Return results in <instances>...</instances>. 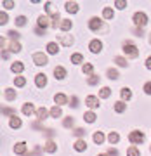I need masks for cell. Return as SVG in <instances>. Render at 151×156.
<instances>
[{
	"label": "cell",
	"mask_w": 151,
	"mask_h": 156,
	"mask_svg": "<svg viewBox=\"0 0 151 156\" xmlns=\"http://www.w3.org/2000/svg\"><path fill=\"white\" fill-rule=\"evenodd\" d=\"M35 85H37L38 89H44L45 85H47V76H45V73H37V75H35Z\"/></svg>",
	"instance_id": "cell-10"
},
{
	"label": "cell",
	"mask_w": 151,
	"mask_h": 156,
	"mask_svg": "<svg viewBox=\"0 0 151 156\" xmlns=\"http://www.w3.org/2000/svg\"><path fill=\"white\" fill-rule=\"evenodd\" d=\"M129 142H132V144H142L144 142V134L141 132V130H132L129 134Z\"/></svg>",
	"instance_id": "cell-4"
},
{
	"label": "cell",
	"mask_w": 151,
	"mask_h": 156,
	"mask_svg": "<svg viewBox=\"0 0 151 156\" xmlns=\"http://www.w3.org/2000/svg\"><path fill=\"white\" fill-rule=\"evenodd\" d=\"M92 140H94L97 146H101L102 142H104V134L101 132V130H97V132H94V135H92Z\"/></svg>",
	"instance_id": "cell-21"
},
{
	"label": "cell",
	"mask_w": 151,
	"mask_h": 156,
	"mask_svg": "<svg viewBox=\"0 0 151 156\" xmlns=\"http://www.w3.org/2000/svg\"><path fill=\"white\" fill-rule=\"evenodd\" d=\"M134 33L137 35V37H142V30H141V28H134Z\"/></svg>",
	"instance_id": "cell-54"
},
{
	"label": "cell",
	"mask_w": 151,
	"mask_h": 156,
	"mask_svg": "<svg viewBox=\"0 0 151 156\" xmlns=\"http://www.w3.org/2000/svg\"><path fill=\"white\" fill-rule=\"evenodd\" d=\"M89 49L92 54H99L101 50H102V42H101L99 38H94L89 42Z\"/></svg>",
	"instance_id": "cell-6"
},
{
	"label": "cell",
	"mask_w": 151,
	"mask_h": 156,
	"mask_svg": "<svg viewBox=\"0 0 151 156\" xmlns=\"http://www.w3.org/2000/svg\"><path fill=\"white\" fill-rule=\"evenodd\" d=\"M106 154H108V156H118V149H115V147H110Z\"/></svg>",
	"instance_id": "cell-51"
},
{
	"label": "cell",
	"mask_w": 151,
	"mask_h": 156,
	"mask_svg": "<svg viewBox=\"0 0 151 156\" xmlns=\"http://www.w3.org/2000/svg\"><path fill=\"white\" fill-rule=\"evenodd\" d=\"M35 33L38 35V37H42V35H45V30H42V28H38V26H37V28H35Z\"/></svg>",
	"instance_id": "cell-53"
},
{
	"label": "cell",
	"mask_w": 151,
	"mask_h": 156,
	"mask_svg": "<svg viewBox=\"0 0 151 156\" xmlns=\"http://www.w3.org/2000/svg\"><path fill=\"white\" fill-rule=\"evenodd\" d=\"M7 35H9V37H11L12 40H16V42L19 40V37H21V33H19V31H14V30H11V31H9Z\"/></svg>",
	"instance_id": "cell-45"
},
{
	"label": "cell",
	"mask_w": 151,
	"mask_h": 156,
	"mask_svg": "<svg viewBox=\"0 0 151 156\" xmlns=\"http://www.w3.org/2000/svg\"><path fill=\"white\" fill-rule=\"evenodd\" d=\"M73 147H75V151H78V153H82V151L87 149V142H85L84 139H78L75 144H73Z\"/></svg>",
	"instance_id": "cell-22"
},
{
	"label": "cell",
	"mask_w": 151,
	"mask_h": 156,
	"mask_svg": "<svg viewBox=\"0 0 151 156\" xmlns=\"http://www.w3.org/2000/svg\"><path fill=\"white\" fill-rule=\"evenodd\" d=\"M115 7L120 9V11H123V9L127 7V2H125V0H117V2H115Z\"/></svg>",
	"instance_id": "cell-44"
},
{
	"label": "cell",
	"mask_w": 151,
	"mask_h": 156,
	"mask_svg": "<svg viewBox=\"0 0 151 156\" xmlns=\"http://www.w3.org/2000/svg\"><path fill=\"white\" fill-rule=\"evenodd\" d=\"M2 5L5 7V9H12V7L16 5V4H14L12 0H4V2H2Z\"/></svg>",
	"instance_id": "cell-48"
},
{
	"label": "cell",
	"mask_w": 151,
	"mask_h": 156,
	"mask_svg": "<svg viewBox=\"0 0 151 156\" xmlns=\"http://www.w3.org/2000/svg\"><path fill=\"white\" fill-rule=\"evenodd\" d=\"M148 40H149V45H151V33H149V37H148Z\"/></svg>",
	"instance_id": "cell-57"
},
{
	"label": "cell",
	"mask_w": 151,
	"mask_h": 156,
	"mask_svg": "<svg viewBox=\"0 0 151 156\" xmlns=\"http://www.w3.org/2000/svg\"><path fill=\"white\" fill-rule=\"evenodd\" d=\"M73 134L77 135V137H84V135H85V130H84V128H75V130H73Z\"/></svg>",
	"instance_id": "cell-49"
},
{
	"label": "cell",
	"mask_w": 151,
	"mask_h": 156,
	"mask_svg": "<svg viewBox=\"0 0 151 156\" xmlns=\"http://www.w3.org/2000/svg\"><path fill=\"white\" fill-rule=\"evenodd\" d=\"M142 90H144L148 95H151V82H146L144 83V87H142Z\"/></svg>",
	"instance_id": "cell-50"
},
{
	"label": "cell",
	"mask_w": 151,
	"mask_h": 156,
	"mask_svg": "<svg viewBox=\"0 0 151 156\" xmlns=\"http://www.w3.org/2000/svg\"><path fill=\"white\" fill-rule=\"evenodd\" d=\"M17 97V92L14 89H11V87H9V89H5V99L7 101H14Z\"/></svg>",
	"instance_id": "cell-33"
},
{
	"label": "cell",
	"mask_w": 151,
	"mask_h": 156,
	"mask_svg": "<svg viewBox=\"0 0 151 156\" xmlns=\"http://www.w3.org/2000/svg\"><path fill=\"white\" fill-rule=\"evenodd\" d=\"M7 21H9V16H7V14H5L4 11H2V12H0V24L4 26V24H5Z\"/></svg>",
	"instance_id": "cell-46"
},
{
	"label": "cell",
	"mask_w": 151,
	"mask_h": 156,
	"mask_svg": "<svg viewBox=\"0 0 151 156\" xmlns=\"http://www.w3.org/2000/svg\"><path fill=\"white\" fill-rule=\"evenodd\" d=\"M102 28V19L101 17H90L89 21V30H92V31H97V30Z\"/></svg>",
	"instance_id": "cell-9"
},
{
	"label": "cell",
	"mask_w": 151,
	"mask_h": 156,
	"mask_svg": "<svg viewBox=\"0 0 151 156\" xmlns=\"http://www.w3.org/2000/svg\"><path fill=\"white\" fill-rule=\"evenodd\" d=\"M108 140H110V144H118V140H120V134L118 132H110V135H108Z\"/></svg>",
	"instance_id": "cell-31"
},
{
	"label": "cell",
	"mask_w": 151,
	"mask_h": 156,
	"mask_svg": "<svg viewBox=\"0 0 151 156\" xmlns=\"http://www.w3.org/2000/svg\"><path fill=\"white\" fill-rule=\"evenodd\" d=\"M45 12H50V11H52V2H45Z\"/></svg>",
	"instance_id": "cell-52"
},
{
	"label": "cell",
	"mask_w": 151,
	"mask_h": 156,
	"mask_svg": "<svg viewBox=\"0 0 151 156\" xmlns=\"http://www.w3.org/2000/svg\"><path fill=\"white\" fill-rule=\"evenodd\" d=\"M11 71H12V73H16V75H19V73L24 71V64H23L21 61L12 62V64H11Z\"/></svg>",
	"instance_id": "cell-15"
},
{
	"label": "cell",
	"mask_w": 151,
	"mask_h": 156,
	"mask_svg": "<svg viewBox=\"0 0 151 156\" xmlns=\"http://www.w3.org/2000/svg\"><path fill=\"white\" fill-rule=\"evenodd\" d=\"M110 95H111V89H110V87H102V89L99 90V95H97V97H101V99H108Z\"/></svg>",
	"instance_id": "cell-32"
},
{
	"label": "cell",
	"mask_w": 151,
	"mask_h": 156,
	"mask_svg": "<svg viewBox=\"0 0 151 156\" xmlns=\"http://www.w3.org/2000/svg\"><path fill=\"white\" fill-rule=\"evenodd\" d=\"M85 104H87V108H90V109H97V108L101 106L99 97H95V95H87V97H85Z\"/></svg>",
	"instance_id": "cell-7"
},
{
	"label": "cell",
	"mask_w": 151,
	"mask_h": 156,
	"mask_svg": "<svg viewBox=\"0 0 151 156\" xmlns=\"http://www.w3.org/2000/svg\"><path fill=\"white\" fill-rule=\"evenodd\" d=\"M50 113L47 111V109H45V108H38V109H37V118H38L40 122H44L45 118L49 116Z\"/></svg>",
	"instance_id": "cell-28"
},
{
	"label": "cell",
	"mask_w": 151,
	"mask_h": 156,
	"mask_svg": "<svg viewBox=\"0 0 151 156\" xmlns=\"http://www.w3.org/2000/svg\"><path fill=\"white\" fill-rule=\"evenodd\" d=\"M71 64H82L84 62V56L80 54V52H75V54H71Z\"/></svg>",
	"instance_id": "cell-25"
},
{
	"label": "cell",
	"mask_w": 151,
	"mask_h": 156,
	"mask_svg": "<svg viewBox=\"0 0 151 156\" xmlns=\"http://www.w3.org/2000/svg\"><path fill=\"white\" fill-rule=\"evenodd\" d=\"M54 76H56V80H64V78H66V68L56 66L54 68Z\"/></svg>",
	"instance_id": "cell-12"
},
{
	"label": "cell",
	"mask_w": 151,
	"mask_h": 156,
	"mask_svg": "<svg viewBox=\"0 0 151 156\" xmlns=\"http://www.w3.org/2000/svg\"><path fill=\"white\" fill-rule=\"evenodd\" d=\"M54 102H56V106H63V104L68 102V97L64 94H56L54 95Z\"/></svg>",
	"instance_id": "cell-20"
},
{
	"label": "cell",
	"mask_w": 151,
	"mask_h": 156,
	"mask_svg": "<svg viewBox=\"0 0 151 156\" xmlns=\"http://www.w3.org/2000/svg\"><path fill=\"white\" fill-rule=\"evenodd\" d=\"M35 113V106L31 102H24L23 104V115H26V116H31Z\"/></svg>",
	"instance_id": "cell-17"
},
{
	"label": "cell",
	"mask_w": 151,
	"mask_h": 156,
	"mask_svg": "<svg viewBox=\"0 0 151 156\" xmlns=\"http://www.w3.org/2000/svg\"><path fill=\"white\" fill-rule=\"evenodd\" d=\"M122 49H123V54L129 57V59H135V57L139 56V50H137V47L132 42H123Z\"/></svg>",
	"instance_id": "cell-1"
},
{
	"label": "cell",
	"mask_w": 151,
	"mask_h": 156,
	"mask_svg": "<svg viewBox=\"0 0 151 156\" xmlns=\"http://www.w3.org/2000/svg\"><path fill=\"white\" fill-rule=\"evenodd\" d=\"M21 49H23L21 44H19V42H16V40H12L11 44H9V50H11V52H19Z\"/></svg>",
	"instance_id": "cell-37"
},
{
	"label": "cell",
	"mask_w": 151,
	"mask_h": 156,
	"mask_svg": "<svg viewBox=\"0 0 151 156\" xmlns=\"http://www.w3.org/2000/svg\"><path fill=\"white\" fill-rule=\"evenodd\" d=\"M63 125H64L66 128H70V127H73V125H75V120H73L71 116H68V118H64V120H63Z\"/></svg>",
	"instance_id": "cell-42"
},
{
	"label": "cell",
	"mask_w": 151,
	"mask_h": 156,
	"mask_svg": "<svg viewBox=\"0 0 151 156\" xmlns=\"http://www.w3.org/2000/svg\"><path fill=\"white\" fill-rule=\"evenodd\" d=\"M71 28H73V21H70V19H63V23H61V30L63 31H70Z\"/></svg>",
	"instance_id": "cell-36"
},
{
	"label": "cell",
	"mask_w": 151,
	"mask_h": 156,
	"mask_svg": "<svg viewBox=\"0 0 151 156\" xmlns=\"http://www.w3.org/2000/svg\"><path fill=\"white\" fill-rule=\"evenodd\" d=\"M146 68H148V69H151V56L146 59Z\"/></svg>",
	"instance_id": "cell-55"
},
{
	"label": "cell",
	"mask_w": 151,
	"mask_h": 156,
	"mask_svg": "<svg viewBox=\"0 0 151 156\" xmlns=\"http://www.w3.org/2000/svg\"><path fill=\"white\" fill-rule=\"evenodd\" d=\"M44 151H47V153H56V151H57V144L54 142V140H45Z\"/></svg>",
	"instance_id": "cell-19"
},
{
	"label": "cell",
	"mask_w": 151,
	"mask_h": 156,
	"mask_svg": "<svg viewBox=\"0 0 151 156\" xmlns=\"http://www.w3.org/2000/svg\"><path fill=\"white\" fill-rule=\"evenodd\" d=\"M64 7H66V12H70V14H77L78 12V4L77 2H66Z\"/></svg>",
	"instance_id": "cell-18"
},
{
	"label": "cell",
	"mask_w": 151,
	"mask_h": 156,
	"mask_svg": "<svg viewBox=\"0 0 151 156\" xmlns=\"http://www.w3.org/2000/svg\"><path fill=\"white\" fill-rule=\"evenodd\" d=\"M97 156H108V154H97Z\"/></svg>",
	"instance_id": "cell-58"
},
{
	"label": "cell",
	"mask_w": 151,
	"mask_h": 156,
	"mask_svg": "<svg viewBox=\"0 0 151 156\" xmlns=\"http://www.w3.org/2000/svg\"><path fill=\"white\" fill-rule=\"evenodd\" d=\"M68 106L77 108V106H78V97H77V95H73L71 99H70V104H68Z\"/></svg>",
	"instance_id": "cell-47"
},
{
	"label": "cell",
	"mask_w": 151,
	"mask_h": 156,
	"mask_svg": "<svg viewBox=\"0 0 151 156\" xmlns=\"http://www.w3.org/2000/svg\"><path fill=\"white\" fill-rule=\"evenodd\" d=\"M61 23H63V19L59 16V12H52L50 14V26L52 28H61Z\"/></svg>",
	"instance_id": "cell-11"
},
{
	"label": "cell",
	"mask_w": 151,
	"mask_h": 156,
	"mask_svg": "<svg viewBox=\"0 0 151 156\" xmlns=\"http://www.w3.org/2000/svg\"><path fill=\"white\" fill-rule=\"evenodd\" d=\"M2 115H4V116H14V109H12V108H2Z\"/></svg>",
	"instance_id": "cell-43"
},
{
	"label": "cell",
	"mask_w": 151,
	"mask_h": 156,
	"mask_svg": "<svg viewBox=\"0 0 151 156\" xmlns=\"http://www.w3.org/2000/svg\"><path fill=\"white\" fill-rule=\"evenodd\" d=\"M113 16H115L113 7H104V11H102V19H113Z\"/></svg>",
	"instance_id": "cell-30"
},
{
	"label": "cell",
	"mask_w": 151,
	"mask_h": 156,
	"mask_svg": "<svg viewBox=\"0 0 151 156\" xmlns=\"http://www.w3.org/2000/svg\"><path fill=\"white\" fill-rule=\"evenodd\" d=\"M95 113L94 111H85L84 113V120H85V123H94L95 122Z\"/></svg>",
	"instance_id": "cell-27"
},
{
	"label": "cell",
	"mask_w": 151,
	"mask_h": 156,
	"mask_svg": "<svg viewBox=\"0 0 151 156\" xmlns=\"http://www.w3.org/2000/svg\"><path fill=\"white\" fill-rule=\"evenodd\" d=\"M37 26L42 30H47L50 26V17L47 16V14H42V16H38V19H37Z\"/></svg>",
	"instance_id": "cell-8"
},
{
	"label": "cell",
	"mask_w": 151,
	"mask_h": 156,
	"mask_svg": "<svg viewBox=\"0 0 151 156\" xmlns=\"http://www.w3.org/2000/svg\"><path fill=\"white\" fill-rule=\"evenodd\" d=\"M14 153L16 154H26V142H16L14 144Z\"/></svg>",
	"instance_id": "cell-16"
},
{
	"label": "cell",
	"mask_w": 151,
	"mask_h": 156,
	"mask_svg": "<svg viewBox=\"0 0 151 156\" xmlns=\"http://www.w3.org/2000/svg\"><path fill=\"white\" fill-rule=\"evenodd\" d=\"M14 85H16V87H24V85H26V80L23 76H16L14 78Z\"/></svg>",
	"instance_id": "cell-41"
},
{
	"label": "cell",
	"mask_w": 151,
	"mask_h": 156,
	"mask_svg": "<svg viewBox=\"0 0 151 156\" xmlns=\"http://www.w3.org/2000/svg\"><path fill=\"white\" fill-rule=\"evenodd\" d=\"M132 21H134L135 28L144 30V26L148 24V14L146 12H135L134 16H132Z\"/></svg>",
	"instance_id": "cell-2"
},
{
	"label": "cell",
	"mask_w": 151,
	"mask_h": 156,
	"mask_svg": "<svg viewBox=\"0 0 151 156\" xmlns=\"http://www.w3.org/2000/svg\"><path fill=\"white\" fill-rule=\"evenodd\" d=\"M50 116H52V118H61L63 116L61 106H54V108H52V109H50Z\"/></svg>",
	"instance_id": "cell-34"
},
{
	"label": "cell",
	"mask_w": 151,
	"mask_h": 156,
	"mask_svg": "<svg viewBox=\"0 0 151 156\" xmlns=\"http://www.w3.org/2000/svg\"><path fill=\"white\" fill-rule=\"evenodd\" d=\"M120 95H122L123 102H125V101H130L132 99V90H130L129 87H122V89H120Z\"/></svg>",
	"instance_id": "cell-14"
},
{
	"label": "cell",
	"mask_w": 151,
	"mask_h": 156,
	"mask_svg": "<svg viewBox=\"0 0 151 156\" xmlns=\"http://www.w3.org/2000/svg\"><path fill=\"white\" fill-rule=\"evenodd\" d=\"M99 80H101V76H97V75H92V76L87 78V85H97V83H99Z\"/></svg>",
	"instance_id": "cell-39"
},
{
	"label": "cell",
	"mask_w": 151,
	"mask_h": 156,
	"mask_svg": "<svg viewBox=\"0 0 151 156\" xmlns=\"http://www.w3.org/2000/svg\"><path fill=\"white\" fill-rule=\"evenodd\" d=\"M21 125H23V122H21V118H17V115H14V116H11L9 118V127L11 128H21Z\"/></svg>",
	"instance_id": "cell-13"
},
{
	"label": "cell",
	"mask_w": 151,
	"mask_h": 156,
	"mask_svg": "<svg viewBox=\"0 0 151 156\" xmlns=\"http://www.w3.org/2000/svg\"><path fill=\"white\" fill-rule=\"evenodd\" d=\"M113 62H115L117 66H120V68H125V66H129V61H127L125 57H122V56H115V59H113Z\"/></svg>",
	"instance_id": "cell-23"
},
{
	"label": "cell",
	"mask_w": 151,
	"mask_h": 156,
	"mask_svg": "<svg viewBox=\"0 0 151 156\" xmlns=\"http://www.w3.org/2000/svg\"><path fill=\"white\" fill-rule=\"evenodd\" d=\"M47 52H49V54H57V52H59V45H57L56 42H49V44H47Z\"/></svg>",
	"instance_id": "cell-29"
},
{
	"label": "cell",
	"mask_w": 151,
	"mask_h": 156,
	"mask_svg": "<svg viewBox=\"0 0 151 156\" xmlns=\"http://www.w3.org/2000/svg\"><path fill=\"white\" fill-rule=\"evenodd\" d=\"M113 109L117 113H125V109H127V104L123 102V101H117L115 102V106H113Z\"/></svg>",
	"instance_id": "cell-26"
},
{
	"label": "cell",
	"mask_w": 151,
	"mask_h": 156,
	"mask_svg": "<svg viewBox=\"0 0 151 156\" xmlns=\"http://www.w3.org/2000/svg\"><path fill=\"white\" fill-rule=\"evenodd\" d=\"M149 151H151V147H149Z\"/></svg>",
	"instance_id": "cell-59"
},
{
	"label": "cell",
	"mask_w": 151,
	"mask_h": 156,
	"mask_svg": "<svg viewBox=\"0 0 151 156\" xmlns=\"http://www.w3.org/2000/svg\"><path fill=\"white\" fill-rule=\"evenodd\" d=\"M26 21H28V17H26V16H17L14 23H16V26H24Z\"/></svg>",
	"instance_id": "cell-40"
},
{
	"label": "cell",
	"mask_w": 151,
	"mask_h": 156,
	"mask_svg": "<svg viewBox=\"0 0 151 156\" xmlns=\"http://www.w3.org/2000/svg\"><path fill=\"white\" fill-rule=\"evenodd\" d=\"M31 59H33V62L37 66H47L49 64V57H47L45 52H33L31 54Z\"/></svg>",
	"instance_id": "cell-3"
},
{
	"label": "cell",
	"mask_w": 151,
	"mask_h": 156,
	"mask_svg": "<svg viewBox=\"0 0 151 156\" xmlns=\"http://www.w3.org/2000/svg\"><path fill=\"white\" fill-rule=\"evenodd\" d=\"M82 71H84V75H89V76H92V71H94V66H92L90 62H85L84 66H82Z\"/></svg>",
	"instance_id": "cell-35"
},
{
	"label": "cell",
	"mask_w": 151,
	"mask_h": 156,
	"mask_svg": "<svg viewBox=\"0 0 151 156\" xmlns=\"http://www.w3.org/2000/svg\"><path fill=\"white\" fill-rule=\"evenodd\" d=\"M127 156H141V151L135 146H130L129 149H127Z\"/></svg>",
	"instance_id": "cell-38"
},
{
	"label": "cell",
	"mask_w": 151,
	"mask_h": 156,
	"mask_svg": "<svg viewBox=\"0 0 151 156\" xmlns=\"http://www.w3.org/2000/svg\"><path fill=\"white\" fill-rule=\"evenodd\" d=\"M106 78H110V80H118V78H120V73H118V69H115V68H110L106 71Z\"/></svg>",
	"instance_id": "cell-24"
},
{
	"label": "cell",
	"mask_w": 151,
	"mask_h": 156,
	"mask_svg": "<svg viewBox=\"0 0 151 156\" xmlns=\"http://www.w3.org/2000/svg\"><path fill=\"white\" fill-rule=\"evenodd\" d=\"M9 57V52L7 50H2V59H7Z\"/></svg>",
	"instance_id": "cell-56"
},
{
	"label": "cell",
	"mask_w": 151,
	"mask_h": 156,
	"mask_svg": "<svg viewBox=\"0 0 151 156\" xmlns=\"http://www.w3.org/2000/svg\"><path fill=\"white\" fill-rule=\"evenodd\" d=\"M57 42L61 45H64V47H71L75 44V38H73V35L64 33V35H57Z\"/></svg>",
	"instance_id": "cell-5"
}]
</instances>
